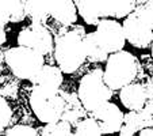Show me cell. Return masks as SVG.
<instances>
[{
	"instance_id": "6da1fadb",
	"label": "cell",
	"mask_w": 153,
	"mask_h": 136,
	"mask_svg": "<svg viewBox=\"0 0 153 136\" xmlns=\"http://www.w3.org/2000/svg\"><path fill=\"white\" fill-rule=\"evenodd\" d=\"M84 26L72 25L54 40V59L64 74H73L87 60L84 48Z\"/></svg>"
},
{
	"instance_id": "d6986e66",
	"label": "cell",
	"mask_w": 153,
	"mask_h": 136,
	"mask_svg": "<svg viewBox=\"0 0 153 136\" xmlns=\"http://www.w3.org/2000/svg\"><path fill=\"white\" fill-rule=\"evenodd\" d=\"M75 131H73V135L77 136H99L102 135V129L99 122L91 117H84L80 121H77L73 125Z\"/></svg>"
},
{
	"instance_id": "9c48e42d",
	"label": "cell",
	"mask_w": 153,
	"mask_h": 136,
	"mask_svg": "<svg viewBox=\"0 0 153 136\" xmlns=\"http://www.w3.org/2000/svg\"><path fill=\"white\" fill-rule=\"evenodd\" d=\"M122 26H123L126 41L131 47L138 49L150 48L153 41V30L145 22H142L134 11L125 18Z\"/></svg>"
},
{
	"instance_id": "f546056e",
	"label": "cell",
	"mask_w": 153,
	"mask_h": 136,
	"mask_svg": "<svg viewBox=\"0 0 153 136\" xmlns=\"http://www.w3.org/2000/svg\"><path fill=\"white\" fill-rule=\"evenodd\" d=\"M150 50H152V57H153V41H152V45H150Z\"/></svg>"
},
{
	"instance_id": "8fae6325",
	"label": "cell",
	"mask_w": 153,
	"mask_h": 136,
	"mask_svg": "<svg viewBox=\"0 0 153 136\" xmlns=\"http://www.w3.org/2000/svg\"><path fill=\"white\" fill-rule=\"evenodd\" d=\"M119 99L127 110H140L148 102L146 90L141 83H131L123 86L119 90Z\"/></svg>"
},
{
	"instance_id": "7a4b0ae2",
	"label": "cell",
	"mask_w": 153,
	"mask_h": 136,
	"mask_svg": "<svg viewBox=\"0 0 153 136\" xmlns=\"http://www.w3.org/2000/svg\"><path fill=\"white\" fill-rule=\"evenodd\" d=\"M137 0H79L76 7L80 18L90 26H96L100 19H123L134 11Z\"/></svg>"
},
{
	"instance_id": "d4e9b609",
	"label": "cell",
	"mask_w": 153,
	"mask_h": 136,
	"mask_svg": "<svg viewBox=\"0 0 153 136\" xmlns=\"http://www.w3.org/2000/svg\"><path fill=\"white\" fill-rule=\"evenodd\" d=\"M144 86H145V90H146L148 102H153V76H150V78L148 79Z\"/></svg>"
},
{
	"instance_id": "83f0119b",
	"label": "cell",
	"mask_w": 153,
	"mask_h": 136,
	"mask_svg": "<svg viewBox=\"0 0 153 136\" xmlns=\"http://www.w3.org/2000/svg\"><path fill=\"white\" fill-rule=\"evenodd\" d=\"M6 41H7L6 30H4V29H0V47H1L3 44H6Z\"/></svg>"
},
{
	"instance_id": "5b68a950",
	"label": "cell",
	"mask_w": 153,
	"mask_h": 136,
	"mask_svg": "<svg viewBox=\"0 0 153 136\" xmlns=\"http://www.w3.org/2000/svg\"><path fill=\"white\" fill-rule=\"evenodd\" d=\"M114 90L104 80L103 71L100 68L85 74L79 83L77 95L83 106L88 113L111 99Z\"/></svg>"
},
{
	"instance_id": "ffe728a7",
	"label": "cell",
	"mask_w": 153,
	"mask_h": 136,
	"mask_svg": "<svg viewBox=\"0 0 153 136\" xmlns=\"http://www.w3.org/2000/svg\"><path fill=\"white\" fill-rule=\"evenodd\" d=\"M142 129V125L140 122L138 110H129L123 116V124L119 129V135L122 136H131L138 133Z\"/></svg>"
},
{
	"instance_id": "3957f363",
	"label": "cell",
	"mask_w": 153,
	"mask_h": 136,
	"mask_svg": "<svg viewBox=\"0 0 153 136\" xmlns=\"http://www.w3.org/2000/svg\"><path fill=\"white\" fill-rule=\"evenodd\" d=\"M140 71L138 59L127 50L111 53L106 60V68L103 71L104 80L111 89L121 90L123 86L136 80Z\"/></svg>"
},
{
	"instance_id": "44dd1931",
	"label": "cell",
	"mask_w": 153,
	"mask_h": 136,
	"mask_svg": "<svg viewBox=\"0 0 153 136\" xmlns=\"http://www.w3.org/2000/svg\"><path fill=\"white\" fill-rule=\"evenodd\" d=\"M134 12L153 30V0H137Z\"/></svg>"
},
{
	"instance_id": "4316f807",
	"label": "cell",
	"mask_w": 153,
	"mask_h": 136,
	"mask_svg": "<svg viewBox=\"0 0 153 136\" xmlns=\"http://www.w3.org/2000/svg\"><path fill=\"white\" fill-rule=\"evenodd\" d=\"M140 135L141 136H153V127H146V128H142L140 131Z\"/></svg>"
},
{
	"instance_id": "52a82bcc",
	"label": "cell",
	"mask_w": 153,
	"mask_h": 136,
	"mask_svg": "<svg viewBox=\"0 0 153 136\" xmlns=\"http://www.w3.org/2000/svg\"><path fill=\"white\" fill-rule=\"evenodd\" d=\"M18 45L27 47L41 52L43 56L54 50V38L50 30L43 23L31 22L29 26L23 27L18 34Z\"/></svg>"
},
{
	"instance_id": "4fadbf2b",
	"label": "cell",
	"mask_w": 153,
	"mask_h": 136,
	"mask_svg": "<svg viewBox=\"0 0 153 136\" xmlns=\"http://www.w3.org/2000/svg\"><path fill=\"white\" fill-rule=\"evenodd\" d=\"M62 71H61L60 67L56 65H49V64H45L42 67V70L31 79L33 84H41V86H45L48 89L56 90V91H60L61 90V84H62L64 76H62Z\"/></svg>"
},
{
	"instance_id": "484cf974",
	"label": "cell",
	"mask_w": 153,
	"mask_h": 136,
	"mask_svg": "<svg viewBox=\"0 0 153 136\" xmlns=\"http://www.w3.org/2000/svg\"><path fill=\"white\" fill-rule=\"evenodd\" d=\"M8 22H10L8 17H7L4 12L0 11V29H6V26H7V23H8Z\"/></svg>"
},
{
	"instance_id": "ac0fdd59",
	"label": "cell",
	"mask_w": 153,
	"mask_h": 136,
	"mask_svg": "<svg viewBox=\"0 0 153 136\" xmlns=\"http://www.w3.org/2000/svg\"><path fill=\"white\" fill-rule=\"evenodd\" d=\"M72 128L73 125L69 121L60 119L57 121L45 124V127H42L39 133L43 136H71L73 135Z\"/></svg>"
},
{
	"instance_id": "603a6c76",
	"label": "cell",
	"mask_w": 153,
	"mask_h": 136,
	"mask_svg": "<svg viewBox=\"0 0 153 136\" xmlns=\"http://www.w3.org/2000/svg\"><path fill=\"white\" fill-rule=\"evenodd\" d=\"M6 135H14V136H37L41 135L35 128L30 127V125H23V124H18L14 125L12 128H7L6 129Z\"/></svg>"
},
{
	"instance_id": "f1b7e54d",
	"label": "cell",
	"mask_w": 153,
	"mask_h": 136,
	"mask_svg": "<svg viewBox=\"0 0 153 136\" xmlns=\"http://www.w3.org/2000/svg\"><path fill=\"white\" fill-rule=\"evenodd\" d=\"M6 63V57H4V52L0 50V72L3 71V64Z\"/></svg>"
},
{
	"instance_id": "277c9868",
	"label": "cell",
	"mask_w": 153,
	"mask_h": 136,
	"mask_svg": "<svg viewBox=\"0 0 153 136\" xmlns=\"http://www.w3.org/2000/svg\"><path fill=\"white\" fill-rule=\"evenodd\" d=\"M30 106L41 122H53L62 117L65 101L61 91L48 89L41 84H33L30 93Z\"/></svg>"
},
{
	"instance_id": "2e32d148",
	"label": "cell",
	"mask_w": 153,
	"mask_h": 136,
	"mask_svg": "<svg viewBox=\"0 0 153 136\" xmlns=\"http://www.w3.org/2000/svg\"><path fill=\"white\" fill-rule=\"evenodd\" d=\"M26 0H0V11L8 17L10 22L19 23L26 19Z\"/></svg>"
},
{
	"instance_id": "4dcf8cb0",
	"label": "cell",
	"mask_w": 153,
	"mask_h": 136,
	"mask_svg": "<svg viewBox=\"0 0 153 136\" xmlns=\"http://www.w3.org/2000/svg\"><path fill=\"white\" fill-rule=\"evenodd\" d=\"M73 2H75V4H77V2H79V0H73Z\"/></svg>"
},
{
	"instance_id": "5bb4252c",
	"label": "cell",
	"mask_w": 153,
	"mask_h": 136,
	"mask_svg": "<svg viewBox=\"0 0 153 136\" xmlns=\"http://www.w3.org/2000/svg\"><path fill=\"white\" fill-rule=\"evenodd\" d=\"M61 91V90H60ZM64 97V101H65V106H64V113L61 119L69 121L72 125H75L77 121H80L81 119L87 116V110L83 106L80 98H79L77 94L75 93H65V91H61Z\"/></svg>"
},
{
	"instance_id": "e0dca14e",
	"label": "cell",
	"mask_w": 153,
	"mask_h": 136,
	"mask_svg": "<svg viewBox=\"0 0 153 136\" xmlns=\"http://www.w3.org/2000/svg\"><path fill=\"white\" fill-rule=\"evenodd\" d=\"M84 48H85L87 59L91 63H104L108 59V53L100 47L95 37V33H87L84 35Z\"/></svg>"
},
{
	"instance_id": "8992f818",
	"label": "cell",
	"mask_w": 153,
	"mask_h": 136,
	"mask_svg": "<svg viewBox=\"0 0 153 136\" xmlns=\"http://www.w3.org/2000/svg\"><path fill=\"white\" fill-rule=\"evenodd\" d=\"M6 63L16 78L31 80L45 65V56L27 47L10 48L4 52Z\"/></svg>"
},
{
	"instance_id": "7c38bea8",
	"label": "cell",
	"mask_w": 153,
	"mask_h": 136,
	"mask_svg": "<svg viewBox=\"0 0 153 136\" xmlns=\"http://www.w3.org/2000/svg\"><path fill=\"white\" fill-rule=\"evenodd\" d=\"M77 7L73 0H52L50 18L65 27H69L77 20Z\"/></svg>"
},
{
	"instance_id": "cb8c5ba5",
	"label": "cell",
	"mask_w": 153,
	"mask_h": 136,
	"mask_svg": "<svg viewBox=\"0 0 153 136\" xmlns=\"http://www.w3.org/2000/svg\"><path fill=\"white\" fill-rule=\"evenodd\" d=\"M138 116L142 128L153 127V102H146L142 109L138 110Z\"/></svg>"
},
{
	"instance_id": "7402d4cb",
	"label": "cell",
	"mask_w": 153,
	"mask_h": 136,
	"mask_svg": "<svg viewBox=\"0 0 153 136\" xmlns=\"http://www.w3.org/2000/svg\"><path fill=\"white\" fill-rule=\"evenodd\" d=\"M12 119V110L4 97L0 95V131L8 127Z\"/></svg>"
},
{
	"instance_id": "9a60e30c",
	"label": "cell",
	"mask_w": 153,
	"mask_h": 136,
	"mask_svg": "<svg viewBox=\"0 0 153 136\" xmlns=\"http://www.w3.org/2000/svg\"><path fill=\"white\" fill-rule=\"evenodd\" d=\"M52 0H26V17L31 22L45 23L50 18Z\"/></svg>"
},
{
	"instance_id": "ba28073f",
	"label": "cell",
	"mask_w": 153,
	"mask_h": 136,
	"mask_svg": "<svg viewBox=\"0 0 153 136\" xmlns=\"http://www.w3.org/2000/svg\"><path fill=\"white\" fill-rule=\"evenodd\" d=\"M94 33H95V37L98 42L100 44V47L108 55L122 50L126 44L123 26L113 18L100 19Z\"/></svg>"
},
{
	"instance_id": "30bf717a",
	"label": "cell",
	"mask_w": 153,
	"mask_h": 136,
	"mask_svg": "<svg viewBox=\"0 0 153 136\" xmlns=\"http://www.w3.org/2000/svg\"><path fill=\"white\" fill-rule=\"evenodd\" d=\"M91 116L99 122L102 129V135L119 132L122 124H123L125 113L121 110L118 105L114 102H106L91 112Z\"/></svg>"
}]
</instances>
